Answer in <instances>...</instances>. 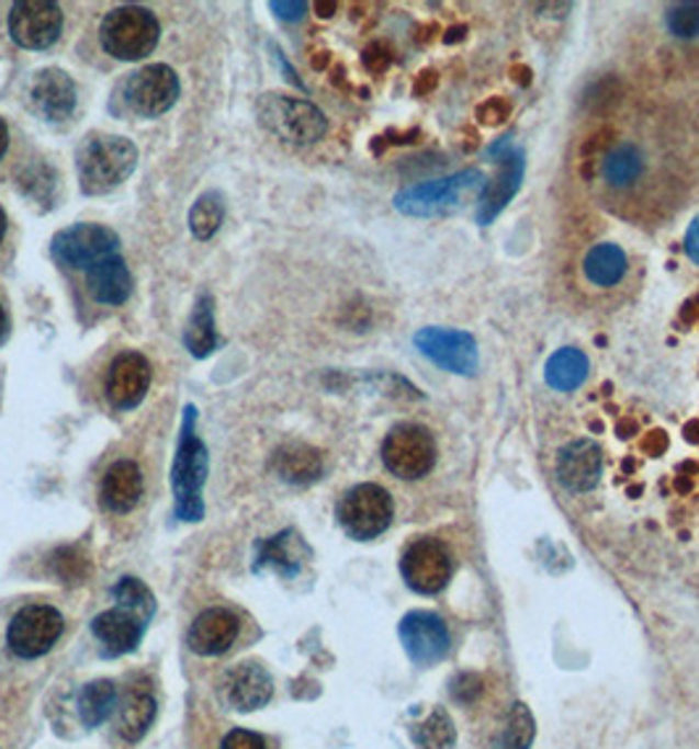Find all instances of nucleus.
Returning <instances> with one entry per match:
<instances>
[{"label":"nucleus","mask_w":699,"mask_h":749,"mask_svg":"<svg viewBox=\"0 0 699 749\" xmlns=\"http://www.w3.org/2000/svg\"><path fill=\"white\" fill-rule=\"evenodd\" d=\"M222 749H266V741L258 737V734L245 731V728H235V731L226 734Z\"/></svg>","instance_id":"obj_39"},{"label":"nucleus","mask_w":699,"mask_h":749,"mask_svg":"<svg viewBox=\"0 0 699 749\" xmlns=\"http://www.w3.org/2000/svg\"><path fill=\"white\" fill-rule=\"evenodd\" d=\"M145 626H148V621L124 608L105 610L92 619V634L103 647L105 658H122V655L135 652L145 636Z\"/></svg>","instance_id":"obj_18"},{"label":"nucleus","mask_w":699,"mask_h":749,"mask_svg":"<svg viewBox=\"0 0 699 749\" xmlns=\"http://www.w3.org/2000/svg\"><path fill=\"white\" fill-rule=\"evenodd\" d=\"M271 470L282 481L295 484V487H308L318 481L324 474V457L316 447L303 445V442H290L282 445L271 457Z\"/></svg>","instance_id":"obj_22"},{"label":"nucleus","mask_w":699,"mask_h":749,"mask_svg":"<svg viewBox=\"0 0 699 749\" xmlns=\"http://www.w3.org/2000/svg\"><path fill=\"white\" fill-rule=\"evenodd\" d=\"M405 585L418 594H437L450 581V555L442 542L416 540L403 553L399 563Z\"/></svg>","instance_id":"obj_12"},{"label":"nucleus","mask_w":699,"mask_h":749,"mask_svg":"<svg viewBox=\"0 0 699 749\" xmlns=\"http://www.w3.org/2000/svg\"><path fill=\"white\" fill-rule=\"evenodd\" d=\"M179 98V77L171 66L150 64L135 71L124 84V101L143 118L164 116Z\"/></svg>","instance_id":"obj_9"},{"label":"nucleus","mask_w":699,"mask_h":749,"mask_svg":"<svg viewBox=\"0 0 699 749\" xmlns=\"http://www.w3.org/2000/svg\"><path fill=\"white\" fill-rule=\"evenodd\" d=\"M399 639H403L405 652L416 666H435L448 655L450 649V632L444 621L435 613H408L399 623Z\"/></svg>","instance_id":"obj_14"},{"label":"nucleus","mask_w":699,"mask_h":749,"mask_svg":"<svg viewBox=\"0 0 699 749\" xmlns=\"http://www.w3.org/2000/svg\"><path fill=\"white\" fill-rule=\"evenodd\" d=\"M416 348L437 363L439 368L452 374H474L478 366V348L469 331L458 329H421L416 334Z\"/></svg>","instance_id":"obj_13"},{"label":"nucleus","mask_w":699,"mask_h":749,"mask_svg":"<svg viewBox=\"0 0 699 749\" xmlns=\"http://www.w3.org/2000/svg\"><path fill=\"white\" fill-rule=\"evenodd\" d=\"M116 686L113 681H92V684L82 686L77 697V713L82 718V724L88 728H95L111 718L116 711Z\"/></svg>","instance_id":"obj_30"},{"label":"nucleus","mask_w":699,"mask_h":749,"mask_svg":"<svg viewBox=\"0 0 699 749\" xmlns=\"http://www.w3.org/2000/svg\"><path fill=\"white\" fill-rule=\"evenodd\" d=\"M64 634V615L50 605H30L13 615L9 626V647L24 660L43 658Z\"/></svg>","instance_id":"obj_10"},{"label":"nucleus","mask_w":699,"mask_h":749,"mask_svg":"<svg viewBox=\"0 0 699 749\" xmlns=\"http://www.w3.org/2000/svg\"><path fill=\"white\" fill-rule=\"evenodd\" d=\"M100 45L116 61H139L156 50L161 24L143 5H119L100 22Z\"/></svg>","instance_id":"obj_4"},{"label":"nucleus","mask_w":699,"mask_h":749,"mask_svg":"<svg viewBox=\"0 0 699 749\" xmlns=\"http://www.w3.org/2000/svg\"><path fill=\"white\" fill-rule=\"evenodd\" d=\"M145 481L143 470L132 461H116L105 470L103 481H100V506L111 513L124 515L135 510L143 500Z\"/></svg>","instance_id":"obj_20"},{"label":"nucleus","mask_w":699,"mask_h":749,"mask_svg":"<svg viewBox=\"0 0 699 749\" xmlns=\"http://www.w3.org/2000/svg\"><path fill=\"white\" fill-rule=\"evenodd\" d=\"M335 9H337L335 3H318V5H316L318 16H331V11H335Z\"/></svg>","instance_id":"obj_44"},{"label":"nucleus","mask_w":699,"mask_h":749,"mask_svg":"<svg viewBox=\"0 0 699 749\" xmlns=\"http://www.w3.org/2000/svg\"><path fill=\"white\" fill-rule=\"evenodd\" d=\"M647 171V158L636 143H618L608 150L599 166V177L612 190H629L636 182H642Z\"/></svg>","instance_id":"obj_24"},{"label":"nucleus","mask_w":699,"mask_h":749,"mask_svg":"<svg viewBox=\"0 0 699 749\" xmlns=\"http://www.w3.org/2000/svg\"><path fill=\"white\" fill-rule=\"evenodd\" d=\"M226 216V205L222 192L211 190L200 195L190 211V231L195 240H211L218 229H222Z\"/></svg>","instance_id":"obj_31"},{"label":"nucleus","mask_w":699,"mask_h":749,"mask_svg":"<svg viewBox=\"0 0 699 749\" xmlns=\"http://www.w3.org/2000/svg\"><path fill=\"white\" fill-rule=\"evenodd\" d=\"M88 293L103 305H122L132 295V274L122 256L103 258L88 269Z\"/></svg>","instance_id":"obj_23"},{"label":"nucleus","mask_w":699,"mask_h":749,"mask_svg":"<svg viewBox=\"0 0 699 749\" xmlns=\"http://www.w3.org/2000/svg\"><path fill=\"white\" fill-rule=\"evenodd\" d=\"M9 329H11V321H9V314H5V308L0 305V342L9 337Z\"/></svg>","instance_id":"obj_42"},{"label":"nucleus","mask_w":699,"mask_h":749,"mask_svg":"<svg viewBox=\"0 0 699 749\" xmlns=\"http://www.w3.org/2000/svg\"><path fill=\"white\" fill-rule=\"evenodd\" d=\"M48 169H50V166L35 163V166H30V169H26L22 177H19L16 184H19V188H22V192H24L26 197H32V201H37V203L50 201L53 190H56V174L45 179L43 174H48Z\"/></svg>","instance_id":"obj_36"},{"label":"nucleus","mask_w":699,"mask_h":749,"mask_svg":"<svg viewBox=\"0 0 699 749\" xmlns=\"http://www.w3.org/2000/svg\"><path fill=\"white\" fill-rule=\"evenodd\" d=\"M182 434H179L171 487H174V513L179 521L198 523L205 515L203 487L208 479V447L195 432L198 408L182 410Z\"/></svg>","instance_id":"obj_2"},{"label":"nucleus","mask_w":699,"mask_h":749,"mask_svg":"<svg viewBox=\"0 0 699 749\" xmlns=\"http://www.w3.org/2000/svg\"><path fill=\"white\" fill-rule=\"evenodd\" d=\"M222 694L232 711L252 713L269 705L271 694H274V684H271V676L266 673L263 666H258V662H239L232 671H226Z\"/></svg>","instance_id":"obj_17"},{"label":"nucleus","mask_w":699,"mask_h":749,"mask_svg":"<svg viewBox=\"0 0 699 749\" xmlns=\"http://www.w3.org/2000/svg\"><path fill=\"white\" fill-rule=\"evenodd\" d=\"M303 555H308V547L297 540V534L288 529V532L271 536L258 545L256 555V571H261L263 566L274 568L277 574H282L284 579H292V576L300 574V566H303Z\"/></svg>","instance_id":"obj_26"},{"label":"nucleus","mask_w":699,"mask_h":749,"mask_svg":"<svg viewBox=\"0 0 699 749\" xmlns=\"http://www.w3.org/2000/svg\"><path fill=\"white\" fill-rule=\"evenodd\" d=\"M156 697L145 684H135L126 689V697L119 707V720H116V731L119 737L126 741H139L148 734V728L156 720Z\"/></svg>","instance_id":"obj_25"},{"label":"nucleus","mask_w":699,"mask_h":749,"mask_svg":"<svg viewBox=\"0 0 699 749\" xmlns=\"http://www.w3.org/2000/svg\"><path fill=\"white\" fill-rule=\"evenodd\" d=\"M484 188H487V177L478 169L458 171L448 179H437V182H424L416 188H408L397 192L395 208L405 216L431 218V216H448L461 211L465 203L478 201Z\"/></svg>","instance_id":"obj_3"},{"label":"nucleus","mask_w":699,"mask_h":749,"mask_svg":"<svg viewBox=\"0 0 699 749\" xmlns=\"http://www.w3.org/2000/svg\"><path fill=\"white\" fill-rule=\"evenodd\" d=\"M523 179V156L521 152H508V156L499 161V171L495 179H489L487 188H484L482 197H478V224H489L505 205L510 203V197L516 195V190L521 188Z\"/></svg>","instance_id":"obj_21"},{"label":"nucleus","mask_w":699,"mask_h":749,"mask_svg":"<svg viewBox=\"0 0 699 749\" xmlns=\"http://www.w3.org/2000/svg\"><path fill=\"white\" fill-rule=\"evenodd\" d=\"M665 24H668L670 35L681 39L699 37V3H678L665 13Z\"/></svg>","instance_id":"obj_37"},{"label":"nucleus","mask_w":699,"mask_h":749,"mask_svg":"<svg viewBox=\"0 0 699 749\" xmlns=\"http://www.w3.org/2000/svg\"><path fill=\"white\" fill-rule=\"evenodd\" d=\"M589 376V358L576 348H563L552 353L544 368V379L557 393H574Z\"/></svg>","instance_id":"obj_27"},{"label":"nucleus","mask_w":699,"mask_h":749,"mask_svg":"<svg viewBox=\"0 0 699 749\" xmlns=\"http://www.w3.org/2000/svg\"><path fill=\"white\" fill-rule=\"evenodd\" d=\"M137 166L135 143L122 135L90 132L77 148V179L84 195H109L132 177Z\"/></svg>","instance_id":"obj_1"},{"label":"nucleus","mask_w":699,"mask_h":749,"mask_svg":"<svg viewBox=\"0 0 699 749\" xmlns=\"http://www.w3.org/2000/svg\"><path fill=\"white\" fill-rule=\"evenodd\" d=\"M5 150H9V127H5V122L0 118V158L5 156Z\"/></svg>","instance_id":"obj_43"},{"label":"nucleus","mask_w":699,"mask_h":749,"mask_svg":"<svg viewBox=\"0 0 699 749\" xmlns=\"http://www.w3.org/2000/svg\"><path fill=\"white\" fill-rule=\"evenodd\" d=\"M5 229H9V218H5V211L0 208V242H3L5 237Z\"/></svg>","instance_id":"obj_45"},{"label":"nucleus","mask_w":699,"mask_h":749,"mask_svg":"<svg viewBox=\"0 0 699 749\" xmlns=\"http://www.w3.org/2000/svg\"><path fill=\"white\" fill-rule=\"evenodd\" d=\"M150 389V363L143 353H122L113 358L105 379V397L116 410H135Z\"/></svg>","instance_id":"obj_15"},{"label":"nucleus","mask_w":699,"mask_h":749,"mask_svg":"<svg viewBox=\"0 0 699 749\" xmlns=\"http://www.w3.org/2000/svg\"><path fill=\"white\" fill-rule=\"evenodd\" d=\"M684 248H687V253L691 261L699 266V216L691 222V227L687 231V240H684Z\"/></svg>","instance_id":"obj_41"},{"label":"nucleus","mask_w":699,"mask_h":749,"mask_svg":"<svg viewBox=\"0 0 699 749\" xmlns=\"http://www.w3.org/2000/svg\"><path fill=\"white\" fill-rule=\"evenodd\" d=\"M534 739V718H531L529 707L516 702L510 707L508 726L503 731V749H526Z\"/></svg>","instance_id":"obj_35"},{"label":"nucleus","mask_w":699,"mask_h":749,"mask_svg":"<svg viewBox=\"0 0 699 749\" xmlns=\"http://www.w3.org/2000/svg\"><path fill=\"white\" fill-rule=\"evenodd\" d=\"M256 116L261 127L288 145H313L326 135V116L322 109L300 98L266 92L258 98Z\"/></svg>","instance_id":"obj_5"},{"label":"nucleus","mask_w":699,"mask_h":749,"mask_svg":"<svg viewBox=\"0 0 699 749\" xmlns=\"http://www.w3.org/2000/svg\"><path fill=\"white\" fill-rule=\"evenodd\" d=\"M392 515H395V502L379 484H358L337 508L339 526L356 542L376 540L379 534L387 532Z\"/></svg>","instance_id":"obj_6"},{"label":"nucleus","mask_w":699,"mask_h":749,"mask_svg":"<svg viewBox=\"0 0 699 749\" xmlns=\"http://www.w3.org/2000/svg\"><path fill=\"white\" fill-rule=\"evenodd\" d=\"M184 344L195 358H208L218 348L216 318H213V297L200 295L184 329Z\"/></svg>","instance_id":"obj_29"},{"label":"nucleus","mask_w":699,"mask_h":749,"mask_svg":"<svg viewBox=\"0 0 699 749\" xmlns=\"http://www.w3.org/2000/svg\"><path fill=\"white\" fill-rule=\"evenodd\" d=\"M30 105L45 122H64L77 105L75 79L56 66L37 71L30 84Z\"/></svg>","instance_id":"obj_16"},{"label":"nucleus","mask_w":699,"mask_h":749,"mask_svg":"<svg viewBox=\"0 0 699 749\" xmlns=\"http://www.w3.org/2000/svg\"><path fill=\"white\" fill-rule=\"evenodd\" d=\"M11 39L19 48L45 50L58 43L64 32V11L50 0H22L13 3L9 16Z\"/></svg>","instance_id":"obj_11"},{"label":"nucleus","mask_w":699,"mask_h":749,"mask_svg":"<svg viewBox=\"0 0 699 749\" xmlns=\"http://www.w3.org/2000/svg\"><path fill=\"white\" fill-rule=\"evenodd\" d=\"M119 235L103 224H71L53 235L50 253L61 266L92 269L103 258L116 256Z\"/></svg>","instance_id":"obj_8"},{"label":"nucleus","mask_w":699,"mask_h":749,"mask_svg":"<svg viewBox=\"0 0 699 749\" xmlns=\"http://www.w3.org/2000/svg\"><path fill=\"white\" fill-rule=\"evenodd\" d=\"M625 269H629V261H625L621 245L616 242H599L584 258V274L597 287H616L623 280Z\"/></svg>","instance_id":"obj_28"},{"label":"nucleus","mask_w":699,"mask_h":749,"mask_svg":"<svg viewBox=\"0 0 699 749\" xmlns=\"http://www.w3.org/2000/svg\"><path fill=\"white\" fill-rule=\"evenodd\" d=\"M50 571L64 585H82L90 576V560L77 545H66L50 555Z\"/></svg>","instance_id":"obj_34"},{"label":"nucleus","mask_w":699,"mask_h":749,"mask_svg":"<svg viewBox=\"0 0 699 749\" xmlns=\"http://www.w3.org/2000/svg\"><path fill=\"white\" fill-rule=\"evenodd\" d=\"M239 636V619L226 608H211L200 613L195 623L190 626L188 645L195 655L203 658H216V655L229 652Z\"/></svg>","instance_id":"obj_19"},{"label":"nucleus","mask_w":699,"mask_h":749,"mask_svg":"<svg viewBox=\"0 0 699 749\" xmlns=\"http://www.w3.org/2000/svg\"><path fill=\"white\" fill-rule=\"evenodd\" d=\"M269 9L274 11L282 22H300V19L305 16V11H308V3H282V0H274V3H269Z\"/></svg>","instance_id":"obj_40"},{"label":"nucleus","mask_w":699,"mask_h":749,"mask_svg":"<svg viewBox=\"0 0 699 749\" xmlns=\"http://www.w3.org/2000/svg\"><path fill=\"white\" fill-rule=\"evenodd\" d=\"M482 689L484 686H482V679H478V676L465 673L455 681V684H452V697L465 705V702H474L478 694H482Z\"/></svg>","instance_id":"obj_38"},{"label":"nucleus","mask_w":699,"mask_h":749,"mask_svg":"<svg viewBox=\"0 0 699 749\" xmlns=\"http://www.w3.org/2000/svg\"><path fill=\"white\" fill-rule=\"evenodd\" d=\"M410 734L418 749H452L455 745V726L442 707H435L424 720L413 724Z\"/></svg>","instance_id":"obj_32"},{"label":"nucleus","mask_w":699,"mask_h":749,"mask_svg":"<svg viewBox=\"0 0 699 749\" xmlns=\"http://www.w3.org/2000/svg\"><path fill=\"white\" fill-rule=\"evenodd\" d=\"M111 594H113V600L119 602V608L129 610V613L139 615L143 621H150L153 613H156V598H153L150 589L145 587L139 579H135V576H124V579H119L116 585H113Z\"/></svg>","instance_id":"obj_33"},{"label":"nucleus","mask_w":699,"mask_h":749,"mask_svg":"<svg viewBox=\"0 0 699 749\" xmlns=\"http://www.w3.org/2000/svg\"><path fill=\"white\" fill-rule=\"evenodd\" d=\"M382 461L392 476L405 481L424 479L437 461L435 436L418 423H399L382 445Z\"/></svg>","instance_id":"obj_7"}]
</instances>
